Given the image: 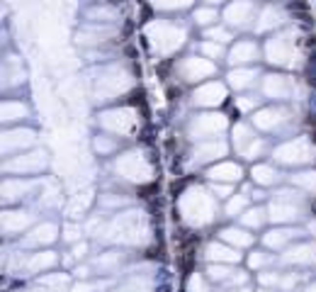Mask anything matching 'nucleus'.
<instances>
[{
  "mask_svg": "<svg viewBox=\"0 0 316 292\" xmlns=\"http://www.w3.org/2000/svg\"><path fill=\"white\" fill-rule=\"evenodd\" d=\"M221 239L229 241V243H236L239 248L251 246L253 243V236L248 234V231H243V229H224V231H221Z\"/></svg>",
  "mask_w": 316,
  "mask_h": 292,
  "instance_id": "f257e3e1",
  "label": "nucleus"
},
{
  "mask_svg": "<svg viewBox=\"0 0 316 292\" xmlns=\"http://www.w3.org/2000/svg\"><path fill=\"white\" fill-rule=\"evenodd\" d=\"M297 234H302V231H292V229L272 231V236H267V239H265V243H267V246H275V248H282L285 243H290L292 239H297Z\"/></svg>",
  "mask_w": 316,
  "mask_h": 292,
  "instance_id": "f03ea898",
  "label": "nucleus"
},
{
  "mask_svg": "<svg viewBox=\"0 0 316 292\" xmlns=\"http://www.w3.org/2000/svg\"><path fill=\"white\" fill-rule=\"evenodd\" d=\"M234 175L241 178V168H239V166H231V163L209 170V178H217V180H234Z\"/></svg>",
  "mask_w": 316,
  "mask_h": 292,
  "instance_id": "7ed1b4c3",
  "label": "nucleus"
},
{
  "mask_svg": "<svg viewBox=\"0 0 316 292\" xmlns=\"http://www.w3.org/2000/svg\"><path fill=\"white\" fill-rule=\"evenodd\" d=\"M270 263H275V256L267 253V251H253V256L248 258V266L255 268V270H260V268H265Z\"/></svg>",
  "mask_w": 316,
  "mask_h": 292,
  "instance_id": "20e7f679",
  "label": "nucleus"
},
{
  "mask_svg": "<svg viewBox=\"0 0 316 292\" xmlns=\"http://www.w3.org/2000/svg\"><path fill=\"white\" fill-rule=\"evenodd\" d=\"M231 292H248V288H243V290H231Z\"/></svg>",
  "mask_w": 316,
  "mask_h": 292,
  "instance_id": "39448f33",
  "label": "nucleus"
}]
</instances>
